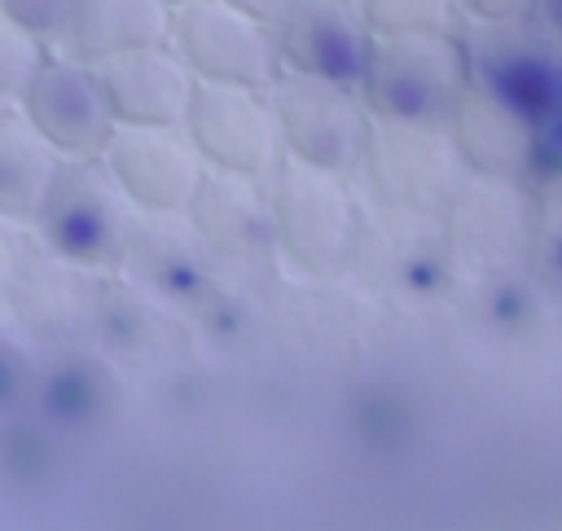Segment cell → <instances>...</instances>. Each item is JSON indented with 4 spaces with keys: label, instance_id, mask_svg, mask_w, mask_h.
I'll return each mask as SVG.
<instances>
[{
    "label": "cell",
    "instance_id": "1",
    "mask_svg": "<svg viewBox=\"0 0 562 531\" xmlns=\"http://www.w3.org/2000/svg\"><path fill=\"white\" fill-rule=\"evenodd\" d=\"M263 197L272 224V259L307 281L347 272L360 241V206L347 176L281 158L263 180Z\"/></svg>",
    "mask_w": 562,
    "mask_h": 531
},
{
    "label": "cell",
    "instance_id": "2",
    "mask_svg": "<svg viewBox=\"0 0 562 531\" xmlns=\"http://www.w3.org/2000/svg\"><path fill=\"white\" fill-rule=\"evenodd\" d=\"M470 83L461 31H400L373 35L356 83L369 118L443 127Z\"/></svg>",
    "mask_w": 562,
    "mask_h": 531
},
{
    "label": "cell",
    "instance_id": "3",
    "mask_svg": "<svg viewBox=\"0 0 562 531\" xmlns=\"http://www.w3.org/2000/svg\"><path fill=\"white\" fill-rule=\"evenodd\" d=\"M132 215L136 211L123 202L101 158H61L31 219V237L92 276H114L123 268Z\"/></svg>",
    "mask_w": 562,
    "mask_h": 531
},
{
    "label": "cell",
    "instance_id": "4",
    "mask_svg": "<svg viewBox=\"0 0 562 531\" xmlns=\"http://www.w3.org/2000/svg\"><path fill=\"white\" fill-rule=\"evenodd\" d=\"M268 105L277 118L281 158L316 171H334L347 180L356 176L364 136H369V114L356 88L303 79V75H277L268 83Z\"/></svg>",
    "mask_w": 562,
    "mask_h": 531
},
{
    "label": "cell",
    "instance_id": "5",
    "mask_svg": "<svg viewBox=\"0 0 562 531\" xmlns=\"http://www.w3.org/2000/svg\"><path fill=\"white\" fill-rule=\"evenodd\" d=\"M356 171L373 184L382 206H395L404 215H435V219H443L465 176L443 127H413L382 118H369V136Z\"/></svg>",
    "mask_w": 562,
    "mask_h": 531
},
{
    "label": "cell",
    "instance_id": "6",
    "mask_svg": "<svg viewBox=\"0 0 562 531\" xmlns=\"http://www.w3.org/2000/svg\"><path fill=\"white\" fill-rule=\"evenodd\" d=\"M167 44L193 75V83L268 88L277 79L272 26L246 18L224 0H189L171 9Z\"/></svg>",
    "mask_w": 562,
    "mask_h": 531
},
{
    "label": "cell",
    "instance_id": "7",
    "mask_svg": "<svg viewBox=\"0 0 562 531\" xmlns=\"http://www.w3.org/2000/svg\"><path fill=\"white\" fill-rule=\"evenodd\" d=\"M189 145L198 149L202 167L268 180L281 162L277 118L268 105V88H224V83H193L189 110L180 118Z\"/></svg>",
    "mask_w": 562,
    "mask_h": 531
},
{
    "label": "cell",
    "instance_id": "8",
    "mask_svg": "<svg viewBox=\"0 0 562 531\" xmlns=\"http://www.w3.org/2000/svg\"><path fill=\"white\" fill-rule=\"evenodd\" d=\"M461 48L470 66V83L531 118L536 127H553L558 118V61L536 18L470 26L461 22Z\"/></svg>",
    "mask_w": 562,
    "mask_h": 531
},
{
    "label": "cell",
    "instance_id": "9",
    "mask_svg": "<svg viewBox=\"0 0 562 531\" xmlns=\"http://www.w3.org/2000/svg\"><path fill=\"white\" fill-rule=\"evenodd\" d=\"M97 294H101V276L57 259L53 250H44L31 237V246L22 255V268L9 285V294L0 298V307L9 312V325L31 347L61 351V347L92 342Z\"/></svg>",
    "mask_w": 562,
    "mask_h": 531
},
{
    "label": "cell",
    "instance_id": "10",
    "mask_svg": "<svg viewBox=\"0 0 562 531\" xmlns=\"http://www.w3.org/2000/svg\"><path fill=\"white\" fill-rule=\"evenodd\" d=\"M13 105L57 158H97L114 132L92 66L66 57L61 48L44 53Z\"/></svg>",
    "mask_w": 562,
    "mask_h": 531
},
{
    "label": "cell",
    "instance_id": "11",
    "mask_svg": "<svg viewBox=\"0 0 562 531\" xmlns=\"http://www.w3.org/2000/svg\"><path fill=\"white\" fill-rule=\"evenodd\" d=\"M369 22L356 0H294L272 22L277 75L356 88L369 57Z\"/></svg>",
    "mask_w": 562,
    "mask_h": 531
},
{
    "label": "cell",
    "instance_id": "12",
    "mask_svg": "<svg viewBox=\"0 0 562 531\" xmlns=\"http://www.w3.org/2000/svg\"><path fill=\"white\" fill-rule=\"evenodd\" d=\"M97 158L136 215H180L206 171L184 127H114Z\"/></svg>",
    "mask_w": 562,
    "mask_h": 531
},
{
    "label": "cell",
    "instance_id": "13",
    "mask_svg": "<svg viewBox=\"0 0 562 531\" xmlns=\"http://www.w3.org/2000/svg\"><path fill=\"white\" fill-rule=\"evenodd\" d=\"M92 347L123 373V377H167L184 355V334L176 307L154 298L149 290L114 276H101Z\"/></svg>",
    "mask_w": 562,
    "mask_h": 531
},
{
    "label": "cell",
    "instance_id": "14",
    "mask_svg": "<svg viewBox=\"0 0 562 531\" xmlns=\"http://www.w3.org/2000/svg\"><path fill=\"white\" fill-rule=\"evenodd\" d=\"M443 132H448V145L465 176L527 184L540 171V154H544L553 127H536L531 118H522L518 110L496 101L492 92L465 83Z\"/></svg>",
    "mask_w": 562,
    "mask_h": 531
},
{
    "label": "cell",
    "instance_id": "15",
    "mask_svg": "<svg viewBox=\"0 0 562 531\" xmlns=\"http://www.w3.org/2000/svg\"><path fill=\"white\" fill-rule=\"evenodd\" d=\"M92 75L114 127H180L193 97V75L167 39L105 57Z\"/></svg>",
    "mask_w": 562,
    "mask_h": 531
},
{
    "label": "cell",
    "instance_id": "16",
    "mask_svg": "<svg viewBox=\"0 0 562 531\" xmlns=\"http://www.w3.org/2000/svg\"><path fill=\"white\" fill-rule=\"evenodd\" d=\"M224 263L198 241V233L184 224V215H132L123 268L132 285L149 290L154 298L171 307H193Z\"/></svg>",
    "mask_w": 562,
    "mask_h": 531
},
{
    "label": "cell",
    "instance_id": "17",
    "mask_svg": "<svg viewBox=\"0 0 562 531\" xmlns=\"http://www.w3.org/2000/svg\"><path fill=\"white\" fill-rule=\"evenodd\" d=\"M180 215L198 233V241L215 255V263L272 259V224H268L263 180H246V176L206 167Z\"/></svg>",
    "mask_w": 562,
    "mask_h": 531
},
{
    "label": "cell",
    "instance_id": "18",
    "mask_svg": "<svg viewBox=\"0 0 562 531\" xmlns=\"http://www.w3.org/2000/svg\"><path fill=\"white\" fill-rule=\"evenodd\" d=\"M443 224L452 233V250H461L479 268H505L531 241L527 193L522 184H509V180L461 176L443 211Z\"/></svg>",
    "mask_w": 562,
    "mask_h": 531
},
{
    "label": "cell",
    "instance_id": "19",
    "mask_svg": "<svg viewBox=\"0 0 562 531\" xmlns=\"http://www.w3.org/2000/svg\"><path fill=\"white\" fill-rule=\"evenodd\" d=\"M35 391L44 395L53 417H61L79 430L110 426L127 404V377L92 342L61 347L53 355V364H44L35 373Z\"/></svg>",
    "mask_w": 562,
    "mask_h": 531
},
{
    "label": "cell",
    "instance_id": "20",
    "mask_svg": "<svg viewBox=\"0 0 562 531\" xmlns=\"http://www.w3.org/2000/svg\"><path fill=\"white\" fill-rule=\"evenodd\" d=\"M171 9L162 0H75L57 48L83 66L167 39Z\"/></svg>",
    "mask_w": 562,
    "mask_h": 531
},
{
    "label": "cell",
    "instance_id": "21",
    "mask_svg": "<svg viewBox=\"0 0 562 531\" xmlns=\"http://www.w3.org/2000/svg\"><path fill=\"white\" fill-rule=\"evenodd\" d=\"M61 158L35 136L18 105H0V215L31 228Z\"/></svg>",
    "mask_w": 562,
    "mask_h": 531
},
{
    "label": "cell",
    "instance_id": "22",
    "mask_svg": "<svg viewBox=\"0 0 562 531\" xmlns=\"http://www.w3.org/2000/svg\"><path fill=\"white\" fill-rule=\"evenodd\" d=\"M373 35L400 31H457L461 13L457 0H356Z\"/></svg>",
    "mask_w": 562,
    "mask_h": 531
},
{
    "label": "cell",
    "instance_id": "23",
    "mask_svg": "<svg viewBox=\"0 0 562 531\" xmlns=\"http://www.w3.org/2000/svg\"><path fill=\"white\" fill-rule=\"evenodd\" d=\"M44 53H48V44H40L35 35H26L9 18H0V105L18 101V92L26 88L31 70L44 61Z\"/></svg>",
    "mask_w": 562,
    "mask_h": 531
},
{
    "label": "cell",
    "instance_id": "24",
    "mask_svg": "<svg viewBox=\"0 0 562 531\" xmlns=\"http://www.w3.org/2000/svg\"><path fill=\"white\" fill-rule=\"evenodd\" d=\"M35 373L40 364L31 355V342L13 325H0V413H13L35 395Z\"/></svg>",
    "mask_w": 562,
    "mask_h": 531
},
{
    "label": "cell",
    "instance_id": "25",
    "mask_svg": "<svg viewBox=\"0 0 562 531\" xmlns=\"http://www.w3.org/2000/svg\"><path fill=\"white\" fill-rule=\"evenodd\" d=\"M70 9H75V0H0V18H9L13 26H22L26 35H35L48 48H57Z\"/></svg>",
    "mask_w": 562,
    "mask_h": 531
},
{
    "label": "cell",
    "instance_id": "26",
    "mask_svg": "<svg viewBox=\"0 0 562 531\" xmlns=\"http://www.w3.org/2000/svg\"><path fill=\"white\" fill-rule=\"evenodd\" d=\"M461 22L470 26H501V22H527L540 13V0H457Z\"/></svg>",
    "mask_w": 562,
    "mask_h": 531
},
{
    "label": "cell",
    "instance_id": "27",
    "mask_svg": "<svg viewBox=\"0 0 562 531\" xmlns=\"http://www.w3.org/2000/svg\"><path fill=\"white\" fill-rule=\"evenodd\" d=\"M26 246H31V228L9 224V219L0 215V298L9 294V285H13V276H18Z\"/></svg>",
    "mask_w": 562,
    "mask_h": 531
},
{
    "label": "cell",
    "instance_id": "28",
    "mask_svg": "<svg viewBox=\"0 0 562 531\" xmlns=\"http://www.w3.org/2000/svg\"><path fill=\"white\" fill-rule=\"evenodd\" d=\"M224 4H233V9H241L246 18H255V22H263V26H272L294 0H224Z\"/></svg>",
    "mask_w": 562,
    "mask_h": 531
},
{
    "label": "cell",
    "instance_id": "29",
    "mask_svg": "<svg viewBox=\"0 0 562 531\" xmlns=\"http://www.w3.org/2000/svg\"><path fill=\"white\" fill-rule=\"evenodd\" d=\"M162 4H167V9H180V4H189V0H162Z\"/></svg>",
    "mask_w": 562,
    "mask_h": 531
}]
</instances>
